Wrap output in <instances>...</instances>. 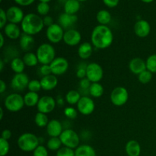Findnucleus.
Returning <instances> with one entry per match:
<instances>
[{
	"label": "nucleus",
	"mask_w": 156,
	"mask_h": 156,
	"mask_svg": "<svg viewBox=\"0 0 156 156\" xmlns=\"http://www.w3.org/2000/svg\"><path fill=\"white\" fill-rule=\"evenodd\" d=\"M78 110H76V108H74L73 107H67L64 109V115L69 119H71V120H73V119L76 118L78 115Z\"/></svg>",
	"instance_id": "nucleus-40"
},
{
	"label": "nucleus",
	"mask_w": 156,
	"mask_h": 156,
	"mask_svg": "<svg viewBox=\"0 0 156 156\" xmlns=\"http://www.w3.org/2000/svg\"><path fill=\"white\" fill-rule=\"evenodd\" d=\"M66 45L70 46V47H74V46L78 45L82 41V34L79 30L76 29H69L66 30L64 33L63 40Z\"/></svg>",
	"instance_id": "nucleus-14"
},
{
	"label": "nucleus",
	"mask_w": 156,
	"mask_h": 156,
	"mask_svg": "<svg viewBox=\"0 0 156 156\" xmlns=\"http://www.w3.org/2000/svg\"><path fill=\"white\" fill-rule=\"evenodd\" d=\"M62 146V142L59 137H50L47 143V148L50 151L57 152Z\"/></svg>",
	"instance_id": "nucleus-34"
},
{
	"label": "nucleus",
	"mask_w": 156,
	"mask_h": 156,
	"mask_svg": "<svg viewBox=\"0 0 156 156\" xmlns=\"http://www.w3.org/2000/svg\"><path fill=\"white\" fill-rule=\"evenodd\" d=\"M37 56L41 65H50L56 59V50L53 45L48 43L41 44L37 49Z\"/></svg>",
	"instance_id": "nucleus-4"
},
{
	"label": "nucleus",
	"mask_w": 156,
	"mask_h": 156,
	"mask_svg": "<svg viewBox=\"0 0 156 156\" xmlns=\"http://www.w3.org/2000/svg\"><path fill=\"white\" fill-rule=\"evenodd\" d=\"M44 27V20L40 15L35 13L27 14L21 23V28L23 33L31 36L39 34Z\"/></svg>",
	"instance_id": "nucleus-2"
},
{
	"label": "nucleus",
	"mask_w": 156,
	"mask_h": 156,
	"mask_svg": "<svg viewBox=\"0 0 156 156\" xmlns=\"http://www.w3.org/2000/svg\"><path fill=\"white\" fill-rule=\"evenodd\" d=\"M75 156H97L94 148L89 145H80L75 149Z\"/></svg>",
	"instance_id": "nucleus-25"
},
{
	"label": "nucleus",
	"mask_w": 156,
	"mask_h": 156,
	"mask_svg": "<svg viewBox=\"0 0 156 156\" xmlns=\"http://www.w3.org/2000/svg\"><path fill=\"white\" fill-rule=\"evenodd\" d=\"M40 97L39 94L36 92H32V91H28L26 93L24 96V105L27 107H32L37 106L39 102Z\"/></svg>",
	"instance_id": "nucleus-27"
},
{
	"label": "nucleus",
	"mask_w": 156,
	"mask_h": 156,
	"mask_svg": "<svg viewBox=\"0 0 156 156\" xmlns=\"http://www.w3.org/2000/svg\"><path fill=\"white\" fill-rule=\"evenodd\" d=\"M63 28L59 24H53L50 27H47L46 37L47 39L52 44H59L63 40L64 36Z\"/></svg>",
	"instance_id": "nucleus-8"
},
{
	"label": "nucleus",
	"mask_w": 156,
	"mask_h": 156,
	"mask_svg": "<svg viewBox=\"0 0 156 156\" xmlns=\"http://www.w3.org/2000/svg\"><path fill=\"white\" fill-rule=\"evenodd\" d=\"M56 105H59V106H62V105H64V102H65V101H64V99L62 98V96H58V98H56Z\"/></svg>",
	"instance_id": "nucleus-52"
},
{
	"label": "nucleus",
	"mask_w": 156,
	"mask_h": 156,
	"mask_svg": "<svg viewBox=\"0 0 156 156\" xmlns=\"http://www.w3.org/2000/svg\"><path fill=\"white\" fill-rule=\"evenodd\" d=\"M25 66H26L23 59L19 57L13 58L11 61V69L15 74L24 73Z\"/></svg>",
	"instance_id": "nucleus-30"
},
{
	"label": "nucleus",
	"mask_w": 156,
	"mask_h": 156,
	"mask_svg": "<svg viewBox=\"0 0 156 156\" xmlns=\"http://www.w3.org/2000/svg\"><path fill=\"white\" fill-rule=\"evenodd\" d=\"M152 79V73L148 69L145 70L138 76V80L142 84H147Z\"/></svg>",
	"instance_id": "nucleus-36"
},
{
	"label": "nucleus",
	"mask_w": 156,
	"mask_h": 156,
	"mask_svg": "<svg viewBox=\"0 0 156 156\" xmlns=\"http://www.w3.org/2000/svg\"><path fill=\"white\" fill-rule=\"evenodd\" d=\"M76 106H77L78 111L81 114L85 116L91 114L95 109L94 101L88 96H82Z\"/></svg>",
	"instance_id": "nucleus-11"
},
{
	"label": "nucleus",
	"mask_w": 156,
	"mask_h": 156,
	"mask_svg": "<svg viewBox=\"0 0 156 156\" xmlns=\"http://www.w3.org/2000/svg\"><path fill=\"white\" fill-rule=\"evenodd\" d=\"M6 88H7V86H6L5 82L2 79V80L0 81V93H1V94L4 93L5 91L6 90Z\"/></svg>",
	"instance_id": "nucleus-51"
},
{
	"label": "nucleus",
	"mask_w": 156,
	"mask_h": 156,
	"mask_svg": "<svg viewBox=\"0 0 156 156\" xmlns=\"http://www.w3.org/2000/svg\"><path fill=\"white\" fill-rule=\"evenodd\" d=\"M4 34L8 38L11 40H16L21 37V28L16 24L9 23L5 25V27L2 29Z\"/></svg>",
	"instance_id": "nucleus-17"
},
{
	"label": "nucleus",
	"mask_w": 156,
	"mask_h": 156,
	"mask_svg": "<svg viewBox=\"0 0 156 156\" xmlns=\"http://www.w3.org/2000/svg\"><path fill=\"white\" fill-rule=\"evenodd\" d=\"M104 77V70L101 66L97 62L88 64L86 68V78L89 79L91 83L100 82Z\"/></svg>",
	"instance_id": "nucleus-9"
},
{
	"label": "nucleus",
	"mask_w": 156,
	"mask_h": 156,
	"mask_svg": "<svg viewBox=\"0 0 156 156\" xmlns=\"http://www.w3.org/2000/svg\"><path fill=\"white\" fill-rule=\"evenodd\" d=\"M78 1L79 2H85V1H87V0H78Z\"/></svg>",
	"instance_id": "nucleus-59"
},
{
	"label": "nucleus",
	"mask_w": 156,
	"mask_h": 156,
	"mask_svg": "<svg viewBox=\"0 0 156 156\" xmlns=\"http://www.w3.org/2000/svg\"><path fill=\"white\" fill-rule=\"evenodd\" d=\"M49 122H50V120H49L48 117H47V115L46 114L38 112L37 113L36 115H35L34 123L38 127L40 128L47 127Z\"/></svg>",
	"instance_id": "nucleus-33"
},
{
	"label": "nucleus",
	"mask_w": 156,
	"mask_h": 156,
	"mask_svg": "<svg viewBox=\"0 0 156 156\" xmlns=\"http://www.w3.org/2000/svg\"><path fill=\"white\" fill-rule=\"evenodd\" d=\"M50 5L47 2H40L37 6V12L40 15L47 16V14L50 12Z\"/></svg>",
	"instance_id": "nucleus-38"
},
{
	"label": "nucleus",
	"mask_w": 156,
	"mask_h": 156,
	"mask_svg": "<svg viewBox=\"0 0 156 156\" xmlns=\"http://www.w3.org/2000/svg\"><path fill=\"white\" fill-rule=\"evenodd\" d=\"M146 69L152 74L156 73V53L152 54L147 58L146 61Z\"/></svg>",
	"instance_id": "nucleus-35"
},
{
	"label": "nucleus",
	"mask_w": 156,
	"mask_h": 156,
	"mask_svg": "<svg viewBox=\"0 0 156 156\" xmlns=\"http://www.w3.org/2000/svg\"><path fill=\"white\" fill-rule=\"evenodd\" d=\"M91 41L93 47L99 50L108 48L114 41L112 30L108 25L98 24L91 32Z\"/></svg>",
	"instance_id": "nucleus-1"
},
{
	"label": "nucleus",
	"mask_w": 156,
	"mask_h": 156,
	"mask_svg": "<svg viewBox=\"0 0 156 156\" xmlns=\"http://www.w3.org/2000/svg\"><path fill=\"white\" fill-rule=\"evenodd\" d=\"M41 87L44 91H51L53 90L58 85V79L56 76L51 74L49 76H44L41 80Z\"/></svg>",
	"instance_id": "nucleus-21"
},
{
	"label": "nucleus",
	"mask_w": 156,
	"mask_h": 156,
	"mask_svg": "<svg viewBox=\"0 0 156 156\" xmlns=\"http://www.w3.org/2000/svg\"><path fill=\"white\" fill-rule=\"evenodd\" d=\"M15 3L21 6H28L31 5L35 0H14Z\"/></svg>",
	"instance_id": "nucleus-49"
},
{
	"label": "nucleus",
	"mask_w": 156,
	"mask_h": 156,
	"mask_svg": "<svg viewBox=\"0 0 156 156\" xmlns=\"http://www.w3.org/2000/svg\"><path fill=\"white\" fill-rule=\"evenodd\" d=\"M129 68L131 73L137 76L147 69L146 61L140 57H136L131 59L129 63Z\"/></svg>",
	"instance_id": "nucleus-20"
},
{
	"label": "nucleus",
	"mask_w": 156,
	"mask_h": 156,
	"mask_svg": "<svg viewBox=\"0 0 156 156\" xmlns=\"http://www.w3.org/2000/svg\"><path fill=\"white\" fill-rule=\"evenodd\" d=\"M18 146L21 151L25 152H34L40 146V138L31 133H24L18 139Z\"/></svg>",
	"instance_id": "nucleus-3"
},
{
	"label": "nucleus",
	"mask_w": 156,
	"mask_h": 156,
	"mask_svg": "<svg viewBox=\"0 0 156 156\" xmlns=\"http://www.w3.org/2000/svg\"><path fill=\"white\" fill-rule=\"evenodd\" d=\"M67 1H68V0H58V2H59L60 3V4H61V3H62V4H63V5L65 4V3Z\"/></svg>",
	"instance_id": "nucleus-57"
},
{
	"label": "nucleus",
	"mask_w": 156,
	"mask_h": 156,
	"mask_svg": "<svg viewBox=\"0 0 156 156\" xmlns=\"http://www.w3.org/2000/svg\"><path fill=\"white\" fill-rule=\"evenodd\" d=\"M120 0H103L104 4L108 8H115L118 5Z\"/></svg>",
	"instance_id": "nucleus-47"
},
{
	"label": "nucleus",
	"mask_w": 156,
	"mask_h": 156,
	"mask_svg": "<svg viewBox=\"0 0 156 156\" xmlns=\"http://www.w3.org/2000/svg\"><path fill=\"white\" fill-rule=\"evenodd\" d=\"M27 89H28L29 91L37 93L38 91H40L41 89H42L41 81L37 80V79L30 80L28 84V86H27Z\"/></svg>",
	"instance_id": "nucleus-39"
},
{
	"label": "nucleus",
	"mask_w": 156,
	"mask_h": 156,
	"mask_svg": "<svg viewBox=\"0 0 156 156\" xmlns=\"http://www.w3.org/2000/svg\"><path fill=\"white\" fill-rule=\"evenodd\" d=\"M47 133L50 137H59L62 133V125L59 120L53 119L47 126Z\"/></svg>",
	"instance_id": "nucleus-19"
},
{
	"label": "nucleus",
	"mask_w": 156,
	"mask_h": 156,
	"mask_svg": "<svg viewBox=\"0 0 156 156\" xmlns=\"http://www.w3.org/2000/svg\"><path fill=\"white\" fill-rule=\"evenodd\" d=\"M0 47L1 48H2L3 46H4V44H5V39H4V35H3L2 33L0 34Z\"/></svg>",
	"instance_id": "nucleus-53"
},
{
	"label": "nucleus",
	"mask_w": 156,
	"mask_h": 156,
	"mask_svg": "<svg viewBox=\"0 0 156 156\" xmlns=\"http://www.w3.org/2000/svg\"><path fill=\"white\" fill-rule=\"evenodd\" d=\"M47 149H48L46 148L45 146L40 145L33 152V156H49Z\"/></svg>",
	"instance_id": "nucleus-42"
},
{
	"label": "nucleus",
	"mask_w": 156,
	"mask_h": 156,
	"mask_svg": "<svg viewBox=\"0 0 156 156\" xmlns=\"http://www.w3.org/2000/svg\"><path fill=\"white\" fill-rule=\"evenodd\" d=\"M96 19L98 22L101 25H108L111 21V15L108 11L103 9L98 12L96 15Z\"/></svg>",
	"instance_id": "nucleus-31"
},
{
	"label": "nucleus",
	"mask_w": 156,
	"mask_h": 156,
	"mask_svg": "<svg viewBox=\"0 0 156 156\" xmlns=\"http://www.w3.org/2000/svg\"><path fill=\"white\" fill-rule=\"evenodd\" d=\"M78 21V17L76 15H69L67 13L61 14L58 18V24L65 29H71L70 27H73Z\"/></svg>",
	"instance_id": "nucleus-18"
},
{
	"label": "nucleus",
	"mask_w": 156,
	"mask_h": 156,
	"mask_svg": "<svg viewBox=\"0 0 156 156\" xmlns=\"http://www.w3.org/2000/svg\"><path fill=\"white\" fill-rule=\"evenodd\" d=\"M91 85V82L89 80V79H87V78L80 79V82H79V86H80L81 89L87 90V91H88Z\"/></svg>",
	"instance_id": "nucleus-46"
},
{
	"label": "nucleus",
	"mask_w": 156,
	"mask_h": 156,
	"mask_svg": "<svg viewBox=\"0 0 156 156\" xmlns=\"http://www.w3.org/2000/svg\"><path fill=\"white\" fill-rule=\"evenodd\" d=\"M93 53V45L89 42H84L78 48V55L82 59H88Z\"/></svg>",
	"instance_id": "nucleus-23"
},
{
	"label": "nucleus",
	"mask_w": 156,
	"mask_h": 156,
	"mask_svg": "<svg viewBox=\"0 0 156 156\" xmlns=\"http://www.w3.org/2000/svg\"><path fill=\"white\" fill-rule=\"evenodd\" d=\"M81 98L82 96L79 91H76V90H70L66 94L65 100L69 105L73 106V105H77Z\"/></svg>",
	"instance_id": "nucleus-29"
},
{
	"label": "nucleus",
	"mask_w": 156,
	"mask_h": 156,
	"mask_svg": "<svg viewBox=\"0 0 156 156\" xmlns=\"http://www.w3.org/2000/svg\"><path fill=\"white\" fill-rule=\"evenodd\" d=\"M24 96H21L18 93H12L5 98L4 106L7 111L10 112H18L24 106Z\"/></svg>",
	"instance_id": "nucleus-5"
},
{
	"label": "nucleus",
	"mask_w": 156,
	"mask_h": 156,
	"mask_svg": "<svg viewBox=\"0 0 156 156\" xmlns=\"http://www.w3.org/2000/svg\"><path fill=\"white\" fill-rule=\"evenodd\" d=\"M39 73H41V75L42 76V77L44 76H49V75L52 74L51 69H50V65H41V66L39 69Z\"/></svg>",
	"instance_id": "nucleus-45"
},
{
	"label": "nucleus",
	"mask_w": 156,
	"mask_h": 156,
	"mask_svg": "<svg viewBox=\"0 0 156 156\" xmlns=\"http://www.w3.org/2000/svg\"><path fill=\"white\" fill-rule=\"evenodd\" d=\"M6 15H7L8 21H9V23H13L16 24L22 22L25 16L22 9L18 6H12L9 8L6 11Z\"/></svg>",
	"instance_id": "nucleus-15"
},
{
	"label": "nucleus",
	"mask_w": 156,
	"mask_h": 156,
	"mask_svg": "<svg viewBox=\"0 0 156 156\" xmlns=\"http://www.w3.org/2000/svg\"><path fill=\"white\" fill-rule=\"evenodd\" d=\"M3 116H4V112H3V108H0V120H2Z\"/></svg>",
	"instance_id": "nucleus-55"
},
{
	"label": "nucleus",
	"mask_w": 156,
	"mask_h": 156,
	"mask_svg": "<svg viewBox=\"0 0 156 156\" xmlns=\"http://www.w3.org/2000/svg\"><path fill=\"white\" fill-rule=\"evenodd\" d=\"M39 1H40V2H47V3H48L49 2H50L51 0H39Z\"/></svg>",
	"instance_id": "nucleus-58"
},
{
	"label": "nucleus",
	"mask_w": 156,
	"mask_h": 156,
	"mask_svg": "<svg viewBox=\"0 0 156 156\" xmlns=\"http://www.w3.org/2000/svg\"><path fill=\"white\" fill-rule=\"evenodd\" d=\"M29 82H30L29 77L26 73H18L13 76L11 82V85L15 91H22L25 88H27Z\"/></svg>",
	"instance_id": "nucleus-13"
},
{
	"label": "nucleus",
	"mask_w": 156,
	"mask_h": 156,
	"mask_svg": "<svg viewBox=\"0 0 156 156\" xmlns=\"http://www.w3.org/2000/svg\"><path fill=\"white\" fill-rule=\"evenodd\" d=\"M111 101L117 107H121L126 105L129 99V93L124 87L118 86L113 89L111 93Z\"/></svg>",
	"instance_id": "nucleus-7"
},
{
	"label": "nucleus",
	"mask_w": 156,
	"mask_h": 156,
	"mask_svg": "<svg viewBox=\"0 0 156 156\" xmlns=\"http://www.w3.org/2000/svg\"><path fill=\"white\" fill-rule=\"evenodd\" d=\"M0 1H1V2H2V0H0Z\"/></svg>",
	"instance_id": "nucleus-60"
},
{
	"label": "nucleus",
	"mask_w": 156,
	"mask_h": 156,
	"mask_svg": "<svg viewBox=\"0 0 156 156\" xmlns=\"http://www.w3.org/2000/svg\"><path fill=\"white\" fill-rule=\"evenodd\" d=\"M43 20H44V26H46V27H50V26H51L52 24H54L53 18H52L51 16H50V15L44 16V18H43Z\"/></svg>",
	"instance_id": "nucleus-48"
},
{
	"label": "nucleus",
	"mask_w": 156,
	"mask_h": 156,
	"mask_svg": "<svg viewBox=\"0 0 156 156\" xmlns=\"http://www.w3.org/2000/svg\"><path fill=\"white\" fill-rule=\"evenodd\" d=\"M22 59L26 66L29 67L35 66L39 62L37 54L36 53H32V52H27V53H26L24 55V56H23Z\"/></svg>",
	"instance_id": "nucleus-32"
},
{
	"label": "nucleus",
	"mask_w": 156,
	"mask_h": 156,
	"mask_svg": "<svg viewBox=\"0 0 156 156\" xmlns=\"http://www.w3.org/2000/svg\"><path fill=\"white\" fill-rule=\"evenodd\" d=\"M88 93L91 97L94 98H99L102 97L105 93V88L100 82H94V83H91L88 90Z\"/></svg>",
	"instance_id": "nucleus-28"
},
{
	"label": "nucleus",
	"mask_w": 156,
	"mask_h": 156,
	"mask_svg": "<svg viewBox=\"0 0 156 156\" xmlns=\"http://www.w3.org/2000/svg\"><path fill=\"white\" fill-rule=\"evenodd\" d=\"M88 65H85V64H80L79 66L77 68L76 70V77L78 79H85L86 78V68Z\"/></svg>",
	"instance_id": "nucleus-43"
},
{
	"label": "nucleus",
	"mask_w": 156,
	"mask_h": 156,
	"mask_svg": "<svg viewBox=\"0 0 156 156\" xmlns=\"http://www.w3.org/2000/svg\"><path fill=\"white\" fill-rule=\"evenodd\" d=\"M56 106V101L52 96L44 95L40 98L39 102L37 105L38 112L44 114H50L54 111Z\"/></svg>",
	"instance_id": "nucleus-10"
},
{
	"label": "nucleus",
	"mask_w": 156,
	"mask_h": 156,
	"mask_svg": "<svg viewBox=\"0 0 156 156\" xmlns=\"http://www.w3.org/2000/svg\"><path fill=\"white\" fill-rule=\"evenodd\" d=\"M134 32L136 35L140 38H145L150 34L151 26L150 24L146 20H139L134 24Z\"/></svg>",
	"instance_id": "nucleus-16"
},
{
	"label": "nucleus",
	"mask_w": 156,
	"mask_h": 156,
	"mask_svg": "<svg viewBox=\"0 0 156 156\" xmlns=\"http://www.w3.org/2000/svg\"><path fill=\"white\" fill-rule=\"evenodd\" d=\"M8 18L6 15V12L3 9H0V27L3 29L7 24Z\"/></svg>",
	"instance_id": "nucleus-44"
},
{
	"label": "nucleus",
	"mask_w": 156,
	"mask_h": 156,
	"mask_svg": "<svg viewBox=\"0 0 156 156\" xmlns=\"http://www.w3.org/2000/svg\"><path fill=\"white\" fill-rule=\"evenodd\" d=\"M19 39L20 48L23 51L27 53V52H30V50L33 49L35 43L34 38L33 36L23 33Z\"/></svg>",
	"instance_id": "nucleus-22"
},
{
	"label": "nucleus",
	"mask_w": 156,
	"mask_h": 156,
	"mask_svg": "<svg viewBox=\"0 0 156 156\" xmlns=\"http://www.w3.org/2000/svg\"><path fill=\"white\" fill-rule=\"evenodd\" d=\"M62 144L63 146L76 149L80 145V138L77 133L72 129H64L61 135L59 136Z\"/></svg>",
	"instance_id": "nucleus-6"
},
{
	"label": "nucleus",
	"mask_w": 156,
	"mask_h": 156,
	"mask_svg": "<svg viewBox=\"0 0 156 156\" xmlns=\"http://www.w3.org/2000/svg\"><path fill=\"white\" fill-rule=\"evenodd\" d=\"M4 69V61L3 59H0V72H2Z\"/></svg>",
	"instance_id": "nucleus-54"
},
{
	"label": "nucleus",
	"mask_w": 156,
	"mask_h": 156,
	"mask_svg": "<svg viewBox=\"0 0 156 156\" xmlns=\"http://www.w3.org/2000/svg\"><path fill=\"white\" fill-rule=\"evenodd\" d=\"M125 151L128 156H140L141 153V146L136 140H129L126 143Z\"/></svg>",
	"instance_id": "nucleus-24"
},
{
	"label": "nucleus",
	"mask_w": 156,
	"mask_h": 156,
	"mask_svg": "<svg viewBox=\"0 0 156 156\" xmlns=\"http://www.w3.org/2000/svg\"><path fill=\"white\" fill-rule=\"evenodd\" d=\"M10 150V145L8 140L0 138V156H6Z\"/></svg>",
	"instance_id": "nucleus-37"
},
{
	"label": "nucleus",
	"mask_w": 156,
	"mask_h": 156,
	"mask_svg": "<svg viewBox=\"0 0 156 156\" xmlns=\"http://www.w3.org/2000/svg\"><path fill=\"white\" fill-rule=\"evenodd\" d=\"M56 156H75V150L66 146H62L56 152Z\"/></svg>",
	"instance_id": "nucleus-41"
},
{
	"label": "nucleus",
	"mask_w": 156,
	"mask_h": 156,
	"mask_svg": "<svg viewBox=\"0 0 156 156\" xmlns=\"http://www.w3.org/2000/svg\"><path fill=\"white\" fill-rule=\"evenodd\" d=\"M64 12L69 15H76L80 9V2L78 0H68L63 5Z\"/></svg>",
	"instance_id": "nucleus-26"
},
{
	"label": "nucleus",
	"mask_w": 156,
	"mask_h": 156,
	"mask_svg": "<svg viewBox=\"0 0 156 156\" xmlns=\"http://www.w3.org/2000/svg\"><path fill=\"white\" fill-rule=\"evenodd\" d=\"M12 136V131L9 130V129H4V130L2 132V136L1 138H3L4 140H6L9 141Z\"/></svg>",
	"instance_id": "nucleus-50"
},
{
	"label": "nucleus",
	"mask_w": 156,
	"mask_h": 156,
	"mask_svg": "<svg viewBox=\"0 0 156 156\" xmlns=\"http://www.w3.org/2000/svg\"><path fill=\"white\" fill-rule=\"evenodd\" d=\"M52 74L54 76H62L65 74L69 69L68 60L64 57H56V59L50 64Z\"/></svg>",
	"instance_id": "nucleus-12"
},
{
	"label": "nucleus",
	"mask_w": 156,
	"mask_h": 156,
	"mask_svg": "<svg viewBox=\"0 0 156 156\" xmlns=\"http://www.w3.org/2000/svg\"><path fill=\"white\" fill-rule=\"evenodd\" d=\"M141 1L143 2H145V3H151V2H152L154 0H141Z\"/></svg>",
	"instance_id": "nucleus-56"
}]
</instances>
